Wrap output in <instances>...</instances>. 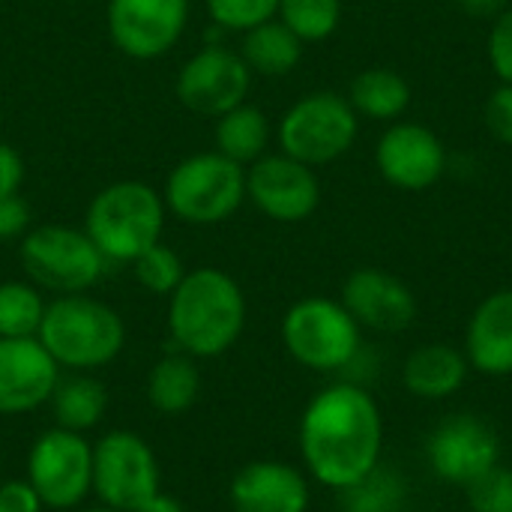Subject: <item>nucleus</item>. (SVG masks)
<instances>
[{
  "mask_svg": "<svg viewBox=\"0 0 512 512\" xmlns=\"http://www.w3.org/2000/svg\"><path fill=\"white\" fill-rule=\"evenodd\" d=\"M297 441L306 474L342 492L384 462V417L363 384L339 381L309 399Z\"/></svg>",
  "mask_w": 512,
  "mask_h": 512,
  "instance_id": "1",
  "label": "nucleus"
},
{
  "mask_svg": "<svg viewBox=\"0 0 512 512\" xmlns=\"http://www.w3.org/2000/svg\"><path fill=\"white\" fill-rule=\"evenodd\" d=\"M246 327L243 288L216 267H198L183 276L168 303V330L174 345L195 357H219L237 345Z\"/></svg>",
  "mask_w": 512,
  "mask_h": 512,
  "instance_id": "2",
  "label": "nucleus"
},
{
  "mask_svg": "<svg viewBox=\"0 0 512 512\" xmlns=\"http://www.w3.org/2000/svg\"><path fill=\"white\" fill-rule=\"evenodd\" d=\"M36 339L60 369L90 372L117 360L126 345V324L108 303L87 294H63L45 306Z\"/></svg>",
  "mask_w": 512,
  "mask_h": 512,
  "instance_id": "3",
  "label": "nucleus"
},
{
  "mask_svg": "<svg viewBox=\"0 0 512 512\" xmlns=\"http://www.w3.org/2000/svg\"><path fill=\"white\" fill-rule=\"evenodd\" d=\"M165 198L138 180H120L96 192L87 207L84 231L105 261L132 264L141 252L162 240Z\"/></svg>",
  "mask_w": 512,
  "mask_h": 512,
  "instance_id": "4",
  "label": "nucleus"
},
{
  "mask_svg": "<svg viewBox=\"0 0 512 512\" xmlns=\"http://www.w3.org/2000/svg\"><path fill=\"white\" fill-rule=\"evenodd\" d=\"M285 351L309 372H345L363 348V327L330 297H303L282 318Z\"/></svg>",
  "mask_w": 512,
  "mask_h": 512,
  "instance_id": "5",
  "label": "nucleus"
},
{
  "mask_svg": "<svg viewBox=\"0 0 512 512\" xmlns=\"http://www.w3.org/2000/svg\"><path fill=\"white\" fill-rule=\"evenodd\" d=\"M165 207L192 225H216L231 219L246 201V168L213 153H195L177 162L165 180Z\"/></svg>",
  "mask_w": 512,
  "mask_h": 512,
  "instance_id": "6",
  "label": "nucleus"
},
{
  "mask_svg": "<svg viewBox=\"0 0 512 512\" xmlns=\"http://www.w3.org/2000/svg\"><path fill=\"white\" fill-rule=\"evenodd\" d=\"M360 135V117L348 96L315 90L300 96L279 120L276 138L282 153L318 168L342 159Z\"/></svg>",
  "mask_w": 512,
  "mask_h": 512,
  "instance_id": "7",
  "label": "nucleus"
},
{
  "mask_svg": "<svg viewBox=\"0 0 512 512\" xmlns=\"http://www.w3.org/2000/svg\"><path fill=\"white\" fill-rule=\"evenodd\" d=\"M21 264L39 288L60 297L84 294L105 270V258L87 231L69 225H42L27 231L21 240Z\"/></svg>",
  "mask_w": 512,
  "mask_h": 512,
  "instance_id": "8",
  "label": "nucleus"
},
{
  "mask_svg": "<svg viewBox=\"0 0 512 512\" xmlns=\"http://www.w3.org/2000/svg\"><path fill=\"white\" fill-rule=\"evenodd\" d=\"M93 492L102 507L141 510L159 495V462L150 444L126 429H114L93 444Z\"/></svg>",
  "mask_w": 512,
  "mask_h": 512,
  "instance_id": "9",
  "label": "nucleus"
},
{
  "mask_svg": "<svg viewBox=\"0 0 512 512\" xmlns=\"http://www.w3.org/2000/svg\"><path fill=\"white\" fill-rule=\"evenodd\" d=\"M27 483L48 510H72L93 492V444L81 432L48 429L27 456Z\"/></svg>",
  "mask_w": 512,
  "mask_h": 512,
  "instance_id": "10",
  "label": "nucleus"
},
{
  "mask_svg": "<svg viewBox=\"0 0 512 512\" xmlns=\"http://www.w3.org/2000/svg\"><path fill=\"white\" fill-rule=\"evenodd\" d=\"M426 462L441 483L468 486L489 468L501 465V438L477 414H450L426 441Z\"/></svg>",
  "mask_w": 512,
  "mask_h": 512,
  "instance_id": "11",
  "label": "nucleus"
},
{
  "mask_svg": "<svg viewBox=\"0 0 512 512\" xmlns=\"http://www.w3.org/2000/svg\"><path fill=\"white\" fill-rule=\"evenodd\" d=\"M246 198L273 222H303L321 204V180L312 165L288 153H264L246 168Z\"/></svg>",
  "mask_w": 512,
  "mask_h": 512,
  "instance_id": "12",
  "label": "nucleus"
},
{
  "mask_svg": "<svg viewBox=\"0 0 512 512\" xmlns=\"http://www.w3.org/2000/svg\"><path fill=\"white\" fill-rule=\"evenodd\" d=\"M447 147L441 135L423 123L396 120L375 144V165L384 183L399 192H426L447 174Z\"/></svg>",
  "mask_w": 512,
  "mask_h": 512,
  "instance_id": "13",
  "label": "nucleus"
},
{
  "mask_svg": "<svg viewBox=\"0 0 512 512\" xmlns=\"http://www.w3.org/2000/svg\"><path fill=\"white\" fill-rule=\"evenodd\" d=\"M252 72L240 51L225 45H204L192 54L177 75V99L204 117H219L246 102Z\"/></svg>",
  "mask_w": 512,
  "mask_h": 512,
  "instance_id": "14",
  "label": "nucleus"
},
{
  "mask_svg": "<svg viewBox=\"0 0 512 512\" xmlns=\"http://www.w3.org/2000/svg\"><path fill=\"white\" fill-rule=\"evenodd\" d=\"M189 0H108V36L135 60H156L177 45Z\"/></svg>",
  "mask_w": 512,
  "mask_h": 512,
  "instance_id": "15",
  "label": "nucleus"
},
{
  "mask_svg": "<svg viewBox=\"0 0 512 512\" xmlns=\"http://www.w3.org/2000/svg\"><path fill=\"white\" fill-rule=\"evenodd\" d=\"M339 300L354 315V321L372 333H402L417 321L420 312L408 282L378 267L354 270L345 279Z\"/></svg>",
  "mask_w": 512,
  "mask_h": 512,
  "instance_id": "16",
  "label": "nucleus"
},
{
  "mask_svg": "<svg viewBox=\"0 0 512 512\" xmlns=\"http://www.w3.org/2000/svg\"><path fill=\"white\" fill-rule=\"evenodd\" d=\"M57 381L60 366L36 336L0 339V414L15 417L48 405Z\"/></svg>",
  "mask_w": 512,
  "mask_h": 512,
  "instance_id": "17",
  "label": "nucleus"
},
{
  "mask_svg": "<svg viewBox=\"0 0 512 512\" xmlns=\"http://www.w3.org/2000/svg\"><path fill=\"white\" fill-rule=\"evenodd\" d=\"M228 501L234 512H309V474L279 459L249 462L234 474Z\"/></svg>",
  "mask_w": 512,
  "mask_h": 512,
  "instance_id": "18",
  "label": "nucleus"
},
{
  "mask_svg": "<svg viewBox=\"0 0 512 512\" xmlns=\"http://www.w3.org/2000/svg\"><path fill=\"white\" fill-rule=\"evenodd\" d=\"M468 366L486 378L512 375V288L492 291L477 303L462 345Z\"/></svg>",
  "mask_w": 512,
  "mask_h": 512,
  "instance_id": "19",
  "label": "nucleus"
},
{
  "mask_svg": "<svg viewBox=\"0 0 512 512\" xmlns=\"http://www.w3.org/2000/svg\"><path fill=\"white\" fill-rule=\"evenodd\" d=\"M468 357L456 345L429 342L408 354L402 366V384L411 396L426 402H441L456 396L468 381Z\"/></svg>",
  "mask_w": 512,
  "mask_h": 512,
  "instance_id": "20",
  "label": "nucleus"
},
{
  "mask_svg": "<svg viewBox=\"0 0 512 512\" xmlns=\"http://www.w3.org/2000/svg\"><path fill=\"white\" fill-rule=\"evenodd\" d=\"M345 96L351 108L357 111V117L396 123L411 105V84L405 81L402 72L390 66H369L351 78Z\"/></svg>",
  "mask_w": 512,
  "mask_h": 512,
  "instance_id": "21",
  "label": "nucleus"
},
{
  "mask_svg": "<svg viewBox=\"0 0 512 512\" xmlns=\"http://www.w3.org/2000/svg\"><path fill=\"white\" fill-rule=\"evenodd\" d=\"M303 45L306 42H300L279 18H270L243 33L240 57L249 72H258L264 78H282L294 72L303 60Z\"/></svg>",
  "mask_w": 512,
  "mask_h": 512,
  "instance_id": "22",
  "label": "nucleus"
},
{
  "mask_svg": "<svg viewBox=\"0 0 512 512\" xmlns=\"http://www.w3.org/2000/svg\"><path fill=\"white\" fill-rule=\"evenodd\" d=\"M201 393V372L195 366V357L177 351V354H165L147 378V399L150 405L165 414H183L198 402Z\"/></svg>",
  "mask_w": 512,
  "mask_h": 512,
  "instance_id": "23",
  "label": "nucleus"
},
{
  "mask_svg": "<svg viewBox=\"0 0 512 512\" xmlns=\"http://www.w3.org/2000/svg\"><path fill=\"white\" fill-rule=\"evenodd\" d=\"M270 144V120L261 108L240 102L216 117V150L237 165H252Z\"/></svg>",
  "mask_w": 512,
  "mask_h": 512,
  "instance_id": "24",
  "label": "nucleus"
},
{
  "mask_svg": "<svg viewBox=\"0 0 512 512\" xmlns=\"http://www.w3.org/2000/svg\"><path fill=\"white\" fill-rule=\"evenodd\" d=\"M108 408V393L105 384L90 378V375H72L60 378L54 393H51V411L60 429L69 432H87L93 429Z\"/></svg>",
  "mask_w": 512,
  "mask_h": 512,
  "instance_id": "25",
  "label": "nucleus"
},
{
  "mask_svg": "<svg viewBox=\"0 0 512 512\" xmlns=\"http://www.w3.org/2000/svg\"><path fill=\"white\" fill-rule=\"evenodd\" d=\"M342 512H405L411 486L393 465H375L366 477L336 492Z\"/></svg>",
  "mask_w": 512,
  "mask_h": 512,
  "instance_id": "26",
  "label": "nucleus"
},
{
  "mask_svg": "<svg viewBox=\"0 0 512 512\" xmlns=\"http://www.w3.org/2000/svg\"><path fill=\"white\" fill-rule=\"evenodd\" d=\"M42 294L27 282H0V339H30L45 318Z\"/></svg>",
  "mask_w": 512,
  "mask_h": 512,
  "instance_id": "27",
  "label": "nucleus"
},
{
  "mask_svg": "<svg viewBox=\"0 0 512 512\" xmlns=\"http://www.w3.org/2000/svg\"><path fill=\"white\" fill-rule=\"evenodd\" d=\"M276 18L300 42H324L339 30L342 0H279Z\"/></svg>",
  "mask_w": 512,
  "mask_h": 512,
  "instance_id": "28",
  "label": "nucleus"
},
{
  "mask_svg": "<svg viewBox=\"0 0 512 512\" xmlns=\"http://www.w3.org/2000/svg\"><path fill=\"white\" fill-rule=\"evenodd\" d=\"M132 270H135L138 285H144L150 294H159V297H171L174 288L186 276L180 255L171 246H165V243H153L147 252H141L132 261Z\"/></svg>",
  "mask_w": 512,
  "mask_h": 512,
  "instance_id": "29",
  "label": "nucleus"
},
{
  "mask_svg": "<svg viewBox=\"0 0 512 512\" xmlns=\"http://www.w3.org/2000/svg\"><path fill=\"white\" fill-rule=\"evenodd\" d=\"M207 12L219 30L246 33L279 12V0H207Z\"/></svg>",
  "mask_w": 512,
  "mask_h": 512,
  "instance_id": "30",
  "label": "nucleus"
},
{
  "mask_svg": "<svg viewBox=\"0 0 512 512\" xmlns=\"http://www.w3.org/2000/svg\"><path fill=\"white\" fill-rule=\"evenodd\" d=\"M471 512H512V468L495 465L465 486Z\"/></svg>",
  "mask_w": 512,
  "mask_h": 512,
  "instance_id": "31",
  "label": "nucleus"
},
{
  "mask_svg": "<svg viewBox=\"0 0 512 512\" xmlns=\"http://www.w3.org/2000/svg\"><path fill=\"white\" fill-rule=\"evenodd\" d=\"M486 54L492 63V72L501 84H512V6H507L489 27Z\"/></svg>",
  "mask_w": 512,
  "mask_h": 512,
  "instance_id": "32",
  "label": "nucleus"
},
{
  "mask_svg": "<svg viewBox=\"0 0 512 512\" xmlns=\"http://www.w3.org/2000/svg\"><path fill=\"white\" fill-rule=\"evenodd\" d=\"M483 120H486V129L501 144L512 147V84H498L489 93L486 108H483Z\"/></svg>",
  "mask_w": 512,
  "mask_h": 512,
  "instance_id": "33",
  "label": "nucleus"
},
{
  "mask_svg": "<svg viewBox=\"0 0 512 512\" xmlns=\"http://www.w3.org/2000/svg\"><path fill=\"white\" fill-rule=\"evenodd\" d=\"M45 504L27 480H6L0 486V512H42Z\"/></svg>",
  "mask_w": 512,
  "mask_h": 512,
  "instance_id": "34",
  "label": "nucleus"
},
{
  "mask_svg": "<svg viewBox=\"0 0 512 512\" xmlns=\"http://www.w3.org/2000/svg\"><path fill=\"white\" fill-rule=\"evenodd\" d=\"M21 183H24V159L12 144L0 141V201L18 195Z\"/></svg>",
  "mask_w": 512,
  "mask_h": 512,
  "instance_id": "35",
  "label": "nucleus"
},
{
  "mask_svg": "<svg viewBox=\"0 0 512 512\" xmlns=\"http://www.w3.org/2000/svg\"><path fill=\"white\" fill-rule=\"evenodd\" d=\"M27 222H30V207L21 201V195L0 201V240L21 237L27 231Z\"/></svg>",
  "mask_w": 512,
  "mask_h": 512,
  "instance_id": "36",
  "label": "nucleus"
},
{
  "mask_svg": "<svg viewBox=\"0 0 512 512\" xmlns=\"http://www.w3.org/2000/svg\"><path fill=\"white\" fill-rule=\"evenodd\" d=\"M456 6L465 12V15H474V18H498L507 6H512L510 0H456Z\"/></svg>",
  "mask_w": 512,
  "mask_h": 512,
  "instance_id": "37",
  "label": "nucleus"
},
{
  "mask_svg": "<svg viewBox=\"0 0 512 512\" xmlns=\"http://www.w3.org/2000/svg\"><path fill=\"white\" fill-rule=\"evenodd\" d=\"M135 512H186L183 507H180V501H174L171 495H153L141 510H135Z\"/></svg>",
  "mask_w": 512,
  "mask_h": 512,
  "instance_id": "38",
  "label": "nucleus"
},
{
  "mask_svg": "<svg viewBox=\"0 0 512 512\" xmlns=\"http://www.w3.org/2000/svg\"><path fill=\"white\" fill-rule=\"evenodd\" d=\"M84 512H120V510H111V507H93V510H84Z\"/></svg>",
  "mask_w": 512,
  "mask_h": 512,
  "instance_id": "39",
  "label": "nucleus"
}]
</instances>
